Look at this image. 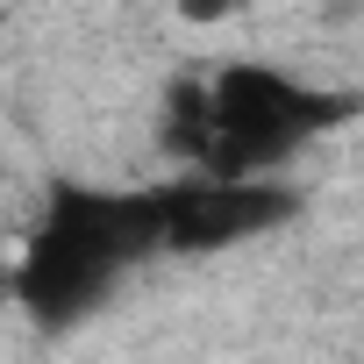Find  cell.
Instances as JSON below:
<instances>
[{"label": "cell", "mask_w": 364, "mask_h": 364, "mask_svg": "<svg viewBox=\"0 0 364 364\" xmlns=\"http://www.w3.org/2000/svg\"><path fill=\"white\" fill-rule=\"evenodd\" d=\"M236 8V0H178V15H186V22H222Z\"/></svg>", "instance_id": "cell-1"}]
</instances>
